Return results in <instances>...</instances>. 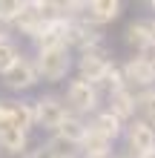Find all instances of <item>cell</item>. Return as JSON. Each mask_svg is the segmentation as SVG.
Instances as JSON below:
<instances>
[{
  "label": "cell",
  "instance_id": "e0dca14e",
  "mask_svg": "<svg viewBox=\"0 0 155 158\" xmlns=\"http://www.w3.org/2000/svg\"><path fill=\"white\" fill-rule=\"evenodd\" d=\"M20 58V52H17V43L9 38L6 32H0V75L12 66V63Z\"/></svg>",
  "mask_w": 155,
  "mask_h": 158
},
{
  "label": "cell",
  "instance_id": "9c48e42d",
  "mask_svg": "<svg viewBox=\"0 0 155 158\" xmlns=\"http://www.w3.org/2000/svg\"><path fill=\"white\" fill-rule=\"evenodd\" d=\"M78 150L84 152V158H109V150H112V141L104 138L101 132H95L92 127H86L84 138H80Z\"/></svg>",
  "mask_w": 155,
  "mask_h": 158
},
{
  "label": "cell",
  "instance_id": "2e32d148",
  "mask_svg": "<svg viewBox=\"0 0 155 158\" xmlns=\"http://www.w3.org/2000/svg\"><path fill=\"white\" fill-rule=\"evenodd\" d=\"M135 109L144 115V118H141L144 124L155 129V86H152V89H144L141 95H135Z\"/></svg>",
  "mask_w": 155,
  "mask_h": 158
},
{
  "label": "cell",
  "instance_id": "ffe728a7",
  "mask_svg": "<svg viewBox=\"0 0 155 158\" xmlns=\"http://www.w3.org/2000/svg\"><path fill=\"white\" fill-rule=\"evenodd\" d=\"M9 127V101H0V129Z\"/></svg>",
  "mask_w": 155,
  "mask_h": 158
},
{
  "label": "cell",
  "instance_id": "5b68a950",
  "mask_svg": "<svg viewBox=\"0 0 155 158\" xmlns=\"http://www.w3.org/2000/svg\"><path fill=\"white\" fill-rule=\"evenodd\" d=\"M126 86H141V89H152L155 86V60L149 55H135L121 66Z\"/></svg>",
  "mask_w": 155,
  "mask_h": 158
},
{
  "label": "cell",
  "instance_id": "d6986e66",
  "mask_svg": "<svg viewBox=\"0 0 155 158\" xmlns=\"http://www.w3.org/2000/svg\"><path fill=\"white\" fill-rule=\"evenodd\" d=\"M23 12V0H0V23H14Z\"/></svg>",
  "mask_w": 155,
  "mask_h": 158
},
{
  "label": "cell",
  "instance_id": "7a4b0ae2",
  "mask_svg": "<svg viewBox=\"0 0 155 158\" xmlns=\"http://www.w3.org/2000/svg\"><path fill=\"white\" fill-rule=\"evenodd\" d=\"M98 101H101V95H98V86H92V83L86 81H69L66 86V98H63V104H66V109H72L78 115H95L98 112Z\"/></svg>",
  "mask_w": 155,
  "mask_h": 158
},
{
  "label": "cell",
  "instance_id": "d4e9b609",
  "mask_svg": "<svg viewBox=\"0 0 155 158\" xmlns=\"http://www.w3.org/2000/svg\"><path fill=\"white\" fill-rule=\"evenodd\" d=\"M69 158H72V155H69Z\"/></svg>",
  "mask_w": 155,
  "mask_h": 158
},
{
  "label": "cell",
  "instance_id": "6da1fadb",
  "mask_svg": "<svg viewBox=\"0 0 155 158\" xmlns=\"http://www.w3.org/2000/svg\"><path fill=\"white\" fill-rule=\"evenodd\" d=\"M38 81L46 83H58L69 75L72 69V49L69 46H52V49H38V58L32 60Z\"/></svg>",
  "mask_w": 155,
  "mask_h": 158
},
{
  "label": "cell",
  "instance_id": "8992f818",
  "mask_svg": "<svg viewBox=\"0 0 155 158\" xmlns=\"http://www.w3.org/2000/svg\"><path fill=\"white\" fill-rule=\"evenodd\" d=\"M0 78H3L6 89H12V92H26V89H32L35 83H38V72H35V63L20 55V58H17Z\"/></svg>",
  "mask_w": 155,
  "mask_h": 158
},
{
  "label": "cell",
  "instance_id": "30bf717a",
  "mask_svg": "<svg viewBox=\"0 0 155 158\" xmlns=\"http://www.w3.org/2000/svg\"><path fill=\"white\" fill-rule=\"evenodd\" d=\"M126 43H129L138 55H147L152 46H155L152 29H149V20H135V23L126 26Z\"/></svg>",
  "mask_w": 155,
  "mask_h": 158
},
{
  "label": "cell",
  "instance_id": "4fadbf2b",
  "mask_svg": "<svg viewBox=\"0 0 155 158\" xmlns=\"http://www.w3.org/2000/svg\"><path fill=\"white\" fill-rule=\"evenodd\" d=\"M86 127H92L95 132H101L104 138H109V141H115V138L124 135V121H118L109 109H101V112H95V118L89 121Z\"/></svg>",
  "mask_w": 155,
  "mask_h": 158
},
{
  "label": "cell",
  "instance_id": "ba28073f",
  "mask_svg": "<svg viewBox=\"0 0 155 158\" xmlns=\"http://www.w3.org/2000/svg\"><path fill=\"white\" fill-rule=\"evenodd\" d=\"M124 132H126V141H129V150L132 152L144 155V152L155 150V129L147 127L144 121H132V124H126Z\"/></svg>",
  "mask_w": 155,
  "mask_h": 158
},
{
  "label": "cell",
  "instance_id": "277c9868",
  "mask_svg": "<svg viewBox=\"0 0 155 158\" xmlns=\"http://www.w3.org/2000/svg\"><path fill=\"white\" fill-rule=\"evenodd\" d=\"M109 69H112V60L106 58L104 49H89V52H80L78 58V75L80 81L92 83V86H98V83H104Z\"/></svg>",
  "mask_w": 155,
  "mask_h": 158
},
{
  "label": "cell",
  "instance_id": "44dd1931",
  "mask_svg": "<svg viewBox=\"0 0 155 158\" xmlns=\"http://www.w3.org/2000/svg\"><path fill=\"white\" fill-rule=\"evenodd\" d=\"M141 158H155V150H149V152H144Z\"/></svg>",
  "mask_w": 155,
  "mask_h": 158
},
{
  "label": "cell",
  "instance_id": "52a82bcc",
  "mask_svg": "<svg viewBox=\"0 0 155 158\" xmlns=\"http://www.w3.org/2000/svg\"><path fill=\"white\" fill-rule=\"evenodd\" d=\"M124 6L118 3V0H89L84 6V15H80V20L89 23V26H104V23H112L115 17H121Z\"/></svg>",
  "mask_w": 155,
  "mask_h": 158
},
{
  "label": "cell",
  "instance_id": "7402d4cb",
  "mask_svg": "<svg viewBox=\"0 0 155 158\" xmlns=\"http://www.w3.org/2000/svg\"><path fill=\"white\" fill-rule=\"evenodd\" d=\"M149 29H152V38H155V20H149Z\"/></svg>",
  "mask_w": 155,
  "mask_h": 158
},
{
  "label": "cell",
  "instance_id": "ac0fdd59",
  "mask_svg": "<svg viewBox=\"0 0 155 158\" xmlns=\"http://www.w3.org/2000/svg\"><path fill=\"white\" fill-rule=\"evenodd\" d=\"M23 158H69V152L63 150V144H60V141H49L46 147H38V150L26 152Z\"/></svg>",
  "mask_w": 155,
  "mask_h": 158
},
{
  "label": "cell",
  "instance_id": "9a60e30c",
  "mask_svg": "<svg viewBox=\"0 0 155 158\" xmlns=\"http://www.w3.org/2000/svg\"><path fill=\"white\" fill-rule=\"evenodd\" d=\"M26 141H29V132H20L14 127H3L0 129V150L9 155H20L26 150Z\"/></svg>",
  "mask_w": 155,
  "mask_h": 158
},
{
  "label": "cell",
  "instance_id": "5bb4252c",
  "mask_svg": "<svg viewBox=\"0 0 155 158\" xmlns=\"http://www.w3.org/2000/svg\"><path fill=\"white\" fill-rule=\"evenodd\" d=\"M9 127L20 129V132H29V129L35 127L32 104H23V101H9Z\"/></svg>",
  "mask_w": 155,
  "mask_h": 158
},
{
  "label": "cell",
  "instance_id": "7c38bea8",
  "mask_svg": "<svg viewBox=\"0 0 155 158\" xmlns=\"http://www.w3.org/2000/svg\"><path fill=\"white\" fill-rule=\"evenodd\" d=\"M84 132H86V124H84V121L75 118V115H66V118H63V124L55 129V141H60L63 147H78L80 138H84Z\"/></svg>",
  "mask_w": 155,
  "mask_h": 158
},
{
  "label": "cell",
  "instance_id": "8fae6325",
  "mask_svg": "<svg viewBox=\"0 0 155 158\" xmlns=\"http://www.w3.org/2000/svg\"><path fill=\"white\" fill-rule=\"evenodd\" d=\"M109 112H112L118 121H126V118H132L135 115V92L129 86H124V89H115V92H109Z\"/></svg>",
  "mask_w": 155,
  "mask_h": 158
},
{
  "label": "cell",
  "instance_id": "3957f363",
  "mask_svg": "<svg viewBox=\"0 0 155 158\" xmlns=\"http://www.w3.org/2000/svg\"><path fill=\"white\" fill-rule=\"evenodd\" d=\"M32 115H35V124L38 127L55 132V129L63 124V118L69 115V109L63 104V98H58V95H40L32 104Z\"/></svg>",
  "mask_w": 155,
  "mask_h": 158
},
{
  "label": "cell",
  "instance_id": "603a6c76",
  "mask_svg": "<svg viewBox=\"0 0 155 158\" xmlns=\"http://www.w3.org/2000/svg\"><path fill=\"white\" fill-rule=\"evenodd\" d=\"M152 9H155V3H152Z\"/></svg>",
  "mask_w": 155,
  "mask_h": 158
},
{
  "label": "cell",
  "instance_id": "cb8c5ba5",
  "mask_svg": "<svg viewBox=\"0 0 155 158\" xmlns=\"http://www.w3.org/2000/svg\"><path fill=\"white\" fill-rule=\"evenodd\" d=\"M152 60H155V58H152Z\"/></svg>",
  "mask_w": 155,
  "mask_h": 158
}]
</instances>
